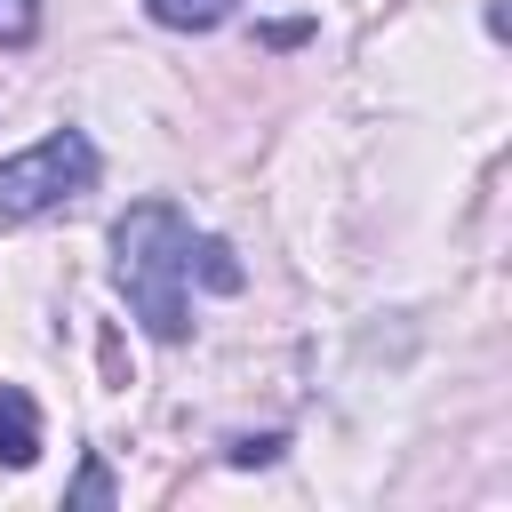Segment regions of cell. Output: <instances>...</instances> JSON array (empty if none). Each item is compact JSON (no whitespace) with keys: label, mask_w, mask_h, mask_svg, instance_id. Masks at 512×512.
<instances>
[{"label":"cell","mask_w":512,"mask_h":512,"mask_svg":"<svg viewBox=\"0 0 512 512\" xmlns=\"http://www.w3.org/2000/svg\"><path fill=\"white\" fill-rule=\"evenodd\" d=\"M192 272H200L208 288H240V264H232V248H224V240H200V232H192Z\"/></svg>","instance_id":"5b68a950"},{"label":"cell","mask_w":512,"mask_h":512,"mask_svg":"<svg viewBox=\"0 0 512 512\" xmlns=\"http://www.w3.org/2000/svg\"><path fill=\"white\" fill-rule=\"evenodd\" d=\"M40 32V0H0V48H24Z\"/></svg>","instance_id":"8992f818"},{"label":"cell","mask_w":512,"mask_h":512,"mask_svg":"<svg viewBox=\"0 0 512 512\" xmlns=\"http://www.w3.org/2000/svg\"><path fill=\"white\" fill-rule=\"evenodd\" d=\"M40 456V416L24 392H0V464H32Z\"/></svg>","instance_id":"3957f363"},{"label":"cell","mask_w":512,"mask_h":512,"mask_svg":"<svg viewBox=\"0 0 512 512\" xmlns=\"http://www.w3.org/2000/svg\"><path fill=\"white\" fill-rule=\"evenodd\" d=\"M72 504H112V472H104L96 456L80 464V480H72Z\"/></svg>","instance_id":"52a82bcc"},{"label":"cell","mask_w":512,"mask_h":512,"mask_svg":"<svg viewBox=\"0 0 512 512\" xmlns=\"http://www.w3.org/2000/svg\"><path fill=\"white\" fill-rule=\"evenodd\" d=\"M144 16L160 32H216L224 16H240V0H144Z\"/></svg>","instance_id":"277c9868"},{"label":"cell","mask_w":512,"mask_h":512,"mask_svg":"<svg viewBox=\"0 0 512 512\" xmlns=\"http://www.w3.org/2000/svg\"><path fill=\"white\" fill-rule=\"evenodd\" d=\"M96 184V144L80 128H56L24 152L0 160V224H24V216H48L64 200H80Z\"/></svg>","instance_id":"7a4b0ae2"},{"label":"cell","mask_w":512,"mask_h":512,"mask_svg":"<svg viewBox=\"0 0 512 512\" xmlns=\"http://www.w3.org/2000/svg\"><path fill=\"white\" fill-rule=\"evenodd\" d=\"M112 280L128 296V312L176 344L192 328V216L176 200H136L112 224Z\"/></svg>","instance_id":"6da1fadb"}]
</instances>
